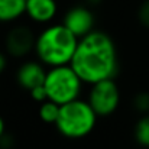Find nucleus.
Segmentation results:
<instances>
[{
  "instance_id": "f257e3e1",
  "label": "nucleus",
  "mask_w": 149,
  "mask_h": 149,
  "mask_svg": "<svg viewBox=\"0 0 149 149\" xmlns=\"http://www.w3.org/2000/svg\"><path fill=\"white\" fill-rule=\"evenodd\" d=\"M71 67L86 84L114 78L119 70V56L114 41L103 31H93L78 39Z\"/></svg>"
},
{
  "instance_id": "f03ea898",
  "label": "nucleus",
  "mask_w": 149,
  "mask_h": 149,
  "mask_svg": "<svg viewBox=\"0 0 149 149\" xmlns=\"http://www.w3.org/2000/svg\"><path fill=\"white\" fill-rule=\"evenodd\" d=\"M78 45V38L64 25H48L36 35L35 54L38 59L48 67L71 64Z\"/></svg>"
},
{
  "instance_id": "7ed1b4c3",
  "label": "nucleus",
  "mask_w": 149,
  "mask_h": 149,
  "mask_svg": "<svg viewBox=\"0 0 149 149\" xmlns=\"http://www.w3.org/2000/svg\"><path fill=\"white\" fill-rule=\"evenodd\" d=\"M97 117L88 101L75 99L61 106L55 127L64 138L83 139L94 130Z\"/></svg>"
},
{
  "instance_id": "20e7f679",
  "label": "nucleus",
  "mask_w": 149,
  "mask_h": 149,
  "mask_svg": "<svg viewBox=\"0 0 149 149\" xmlns=\"http://www.w3.org/2000/svg\"><path fill=\"white\" fill-rule=\"evenodd\" d=\"M83 84L84 81L80 78L71 64L49 67L44 83L48 99L56 101L61 106L68 101L80 99Z\"/></svg>"
},
{
  "instance_id": "39448f33",
  "label": "nucleus",
  "mask_w": 149,
  "mask_h": 149,
  "mask_svg": "<svg viewBox=\"0 0 149 149\" xmlns=\"http://www.w3.org/2000/svg\"><path fill=\"white\" fill-rule=\"evenodd\" d=\"M87 101L99 117L111 116L120 106V88L114 78L101 80L91 84Z\"/></svg>"
},
{
  "instance_id": "423d86ee",
  "label": "nucleus",
  "mask_w": 149,
  "mask_h": 149,
  "mask_svg": "<svg viewBox=\"0 0 149 149\" xmlns=\"http://www.w3.org/2000/svg\"><path fill=\"white\" fill-rule=\"evenodd\" d=\"M36 35L26 25H15L6 35L4 48L10 56L25 58L31 52L35 51Z\"/></svg>"
},
{
  "instance_id": "0eeeda50",
  "label": "nucleus",
  "mask_w": 149,
  "mask_h": 149,
  "mask_svg": "<svg viewBox=\"0 0 149 149\" xmlns=\"http://www.w3.org/2000/svg\"><path fill=\"white\" fill-rule=\"evenodd\" d=\"M62 23L80 39L94 31L96 17L90 7H87L84 4H78V6L71 7L64 15Z\"/></svg>"
},
{
  "instance_id": "6e6552de",
  "label": "nucleus",
  "mask_w": 149,
  "mask_h": 149,
  "mask_svg": "<svg viewBox=\"0 0 149 149\" xmlns=\"http://www.w3.org/2000/svg\"><path fill=\"white\" fill-rule=\"evenodd\" d=\"M47 71L48 70H45L44 64L39 59L38 61H26L17 68L16 81L23 90L31 91L32 88L42 86L45 83Z\"/></svg>"
},
{
  "instance_id": "1a4fd4ad",
  "label": "nucleus",
  "mask_w": 149,
  "mask_h": 149,
  "mask_svg": "<svg viewBox=\"0 0 149 149\" xmlns=\"http://www.w3.org/2000/svg\"><path fill=\"white\" fill-rule=\"evenodd\" d=\"M58 6L55 0H28L26 1V16L38 23L47 25L56 16Z\"/></svg>"
},
{
  "instance_id": "9d476101",
  "label": "nucleus",
  "mask_w": 149,
  "mask_h": 149,
  "mask_svg": "<svg viewBox=\"0 0 149 149\" xmlns=\"http://www.w3.org/2000/svg\"><path fill=\"white\" fill-rule=\"evenodd\" d=\"M28 0H0V23H13L26 15Z\"/></svg>"
},
{
  "instance_id": "9b49d317",
  "label": "nucleus",
  "mask_w": 149,
  "mask_h": 149,
  "mask_svg": "<svg viewBox=\"0 0 149 149\" xmlns=\"http://www.w3.org/2000/svg\"><path fill=\"white\" fill-rule=\"evenodd\" d=\"M59 110H61V104L48 99L47 101L41 103V106H39V117L44 123L55 125L58 120V116H59Z\"/></svg>"
},
{
  "instance_id": "f8f14e48",
  "label": "nucleus",
  "mask_w": 149,
  "mask_h": 149,
  "mask_svg": "<svg viewBox=\"0 0 149 149\" xmlns=\"http://www.w3.org/2000/svg\"><path fill=\"white\" fill-rule=\"evenodd\" d=\"M135 139L141 146L149 148V114L138 120L135 126Z\"/></svg>"
},
{
  "instance_id": "ddd939ff",
  "label": "nucleus",
  "mask_w": 149,
  "mask_h": 149,
  "mask_svg": "<svg viewBox=\"0 0 149 149\" xmlns=\"http://www.w3.org/2000/svg\"><path fill=\"white\" fill-rule=\"evenodd\" d=\"M133 106L138 111L146 113L149 111V94L148 93H139L133 99Z\"/></svg>"
},
{
  "instance_id": "4468645a",
  "label": "nucleus",
  "mask_w": 149,
  "mask_h": 149,
  "mask_svg": "<svg viewBox=\"0 0 149 149\" xmlns=\"http://www.w3.org/2000/svg\"><path fill=\"white\" fill-rule=\"evenodd\" d=\"M138 20L142 26L149 29V0H143L138 7Z\"/></svg>"
},
{
  "instance_id": "2eb2a0df",
  "label": "nucleus",
  "mask_w": 149,
  "mask_h": 149,
  "mask_svg": "<svg viewBox=\"0 0 149 149\" xmlns=\"http://www.w3.org/2000/svg\"><path fill=\"white\" fill-rule=\"evenodd\" d=\"M29 94H31V97H32L33 101H36V103H39V104L48 100V93H47V88H45L44 84H42V86H38V87H35V88H32V90L29 91Z\"/></svg>"
},
{
  "instance_id": "dca6fc26",
  "label": "nucleus",
  "mask_w": 149,
  "mask_h": 149,
  "mask_svg": "<svg viewBox=\"0 0 149 149\" xmlns=\"http://www.w3.org/2000/svg\"><path fill=\"white\" fill-rule=\"evenodd\" d=\"M6 65H7V59H6V55L0 51V74L6 70Z\"/></svg>"
},
{
  "instance_id": "f3484780",
  "label": "nucleus",
  "mask_w": 149,
  "mask_h": 149,
  "mask_svg": "<svg viewBox=\"0 0 149 149\" xmlns=\"http://www.w3.org/2000/svg\"><path fill=\"white\" fill-rule=\"evenodd\" d=\"M4 130H6V123H4V119L0 116V139L4 136Z\"/></svg>"
},
{
  "instance_id": "a211bd4d",
  "label": "nucleus",
  "mask_w": 149,
  "mask_h": 149,
  "mask_svg": "<svg viewBox=\"0 0 149 149\" xmlns=\"http://www.w3.org/2000/svg\"><path fill=\"white\" fill-rule=\"evenodd\" d=\"M86 1H87V4H90V6H99L103 0H86Z\"/></svg>"
}]
</instances>
